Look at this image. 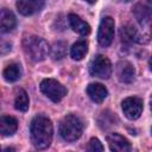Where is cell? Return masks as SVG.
<instances>
[{"instance_id":"15","label":"cell","mask_w":152,"mask_h":152,"mask_svg":"<svg viewBox=\"0 0 152 152\" xmlns=\"http://www.w3.org/2000/svg\"><path fill=\"white\" fill-rule=\"evenodd\" d=\"M18 128V121L10 115H2L0 119V132L2 135H12Z\"/></svg>"},{"instance_id":"10","label":"cell","mask_w":152,"mask_h":152,"mask_svg":"<svg viewBox=\"0 0 152 152\" xmlns=\"http://www.w3.org/2000/svg\"><path fill=\"white\" fill-rule=\"evenodd\" d=\"M133 14L137 21H150L152 15V0H140L133 7Z\"/></svg>"},{"instance_id":"1","label":"cell","mask_w":152,"mask_h":152,"mask_svg":"<svg viewBox=\"0 0 152 152\" xmlns=\"http://www.w3.org/2000/svg\"><path fill=\"white\" fill-rule=\"evenodd\" d=\"M31 141L37 150H45L50 146L53 135L52 122L44 115H37L31 121L30 126Z\"/></svg>"},{"instance_id":"6","label":"cell","mask_w":152,"mask_h":152,"mask_svg":"<svg viewBox=\"0 0 152 152\" xmlns=\"http://www.w3.org/2000/svg\"><path fill=\"white\" fill-rule=\"evenodd\" d=\"M114 19L112 17H104L99 26L97 40L101 46H109L114 38Z\"/></svg>"},{"instance_id":"5","label":"cell","mask_w":152,"mask_h":152,"mask_svg":"<svg viewBox=\"0 0 152 152\" xmlns=\"http://www.w3.org/2000/svg\"><path fill=\"white\" fill-rule=\"evenodd\" d=\"M89 72L91 76L106 80L112 75V63L106 56L99 55L91 61L89 65Z\"/></svg>"},{"instance_id":"14","label":"cell","mask_w":152,"mask_h":152,"mask_svg":"<svg viewBox=\"0 0 152 152\" xmlns=\"http://www.w3.org/2000/svg\"><path fill=\"white\" fill-rule=\"evenodd\" d=\"M0 23H1V32L6 33L12 31L15 25H17V19L14 17V14L7 10V8H2L1 13H0Z\"/></svg>"},{"instance_id":"11","label":"cell","mask_w":152,"mask_h":152,"mask_svg":"<svg viewBox=\"0 0 152 152\" xmlns=\"http://www.w3.org/2000/svg\"><path fill=\"white\" fill-rule=\"evenodd\" d=\"M107 142L109 145L110 151H115V152L131 151V144L125 137H122L119 133H110L109 135H107Z\"/></svg>"},{"instance_id":"2","label":"cell","mask_w":152,"mask_h":152,"mask_svg":"<svg viewBox=\"0 0 152 152\" xmlns=\"http://www.w3.org/2000/svg\"><path fill=\"white\" fill-rule=\"evenodd\" d=\"M23 49L26 56L33 62H42L46 58L48 53L50 52V48L48 43L37 36H30L24 38L23 40Z\"/></svg>"},{"instance_id":"23","label":"cell","mask_w":152,"mask_h":152,"mask_svg":"<svg viewBox=\"0 0 152 152\" xmlns=\"http://www.w3.org/2000/svg\"><path fill=\"white\" fill-rule=\"evenodd\" d=\"M84 1H87V2H89V4H95L97 0H84Z\"/></svg>"},{"instance_id":"8","label":"cell","mask_w":152,"mask_h":152,"mask_svg":"<svg viewBox=\"0 0 152 152\" xmlns=\"http://www.w3.org/2000/svg\"><path fill=\"white\" fill-rule=\"evenodd\" d=\"M115 72H116L118 80L122 83H132L134 81L135 70H134V66L128 61L118 62L115 66Z\"/></svg>"},{"instance_id":"26","label":"cell","mask_w":152,"mask_h":152,"mask_svg":"<svg viewBox=\"0 0 152 152\" xmlns=\"http://www.w3.org/2000/svg\"><path fill=\"white\" fill-rule=\"evenodd\" d=\"M151 133H152V128H151Z\"/></svg>"},{"instance_id":"12","label":"cell","mask_w":152,"mask_h":152,"mask_svg":"<svg viewBox=\"0 0 152 152\" xmlns=\"http://www.w3.org/2000/svg\"><path fill=\"white\" fill-rule=\"evenodd\" d=\"M87 94L88 96L96 103H101L108 95V91L106 87L101 83H90L87 87Z\"/></svg>"},{"instance_id":"13","label":"cell","mask_w":152,"mask_h":152,"mask_svg":"<svg viewBox=\"0 0 152 152\" xmlns=\"http://www.w3.org/2000/svg\"><path fill=\"white\" fill-rule=\"evenodd\" d=\"M68 20H69V24L71 26V28L80 33L81 36H88L90 33V26L88 23H86L83 19H81L78 15L76 14H69L68 17Z\"/></svg>"},{"instance_id":"16","label":"cell","mask_w":152,"mask_h":152,"mask_svg":"<svg viewBox=\"0 0 152 152\" xmlns=\"http://www.w3.org/2000/svg\"><path fill=\"white\" fill-rule=\"evenodd\" d=\"M4 78L7 82H15L21 77V66L18 63H11L8 64L4 71H2Z\"/></svg>"},{"instance_id":"18","label":"cell","mask_w":152,"mask_h":152,"mask_svg":"<svg viewBox=\"0 0 152 152\" xmlns=\"http://www.w3.org/2000/svg\"><path fill=\"white\" fill-rule=\"evenodd\" d=\"M120 38L122 43H132L137 40V28L131 25V24H126L120 28Z\"/></svg>"},{"instance_id":"25","label":"cell","mask_w":152,"mask_h":152,"mask_svg":"<svg viewBox=\"0 0 152 152\" xmlns=\"http://www.w3.org/2000/svg\"><path fill=\"white\" fill-rule=\"evenodd\" d=\"M122 1H125V2H129V1H132V0H122Z\"/></svg>"},{"instance_id":"20","label":"cell","mask_w":152,"mask_h":152,"mask_svg":"<svg viewBox=\"0 0 152 152\" xmlns=\"http://www.w3.org/2000/svg\"><path fill=\"white\" fill-rule=\"evenodd\" d=\"M66 53V43L58 40L56 43H53L52 48L50 49V56L52 57L53 61H59L63 57H65Z\"/></svg>"},{"instance_id":"24","label":"cell","mask_w":152,"mask_h":152,"mask_svg":"<svg viewBox=\"0 0 152 152\" xmlns=\"http://www.w3.org/2000/svg\"><path fill=\"white\" fill-rule=\"evenodd\" d=\"M150 107H151V110H152V96H151V99H150Z\"/></svg>"},{"instance_id":"3","label":"cell","mask_w":152,"mask_h":152,"mask_svg":"<svg viewBox=\"0 0 152 152\" xmlns=\"http://www.w3.org/2000/svg\"><path fill=\"white\" fill-rule=\"evenodd\" d=\"M83 132L82 120L72 114L64 116L59 124V134L65 141H76Z\"/></svg>"},{"instance_id":"21","label":"cell","mask_w":152,"mask_h":152,"mask_svg":"<svg viewBox=\"0 0 152 152\" xmlns=\"http://www.w3.org/2000/svg\"><path fill=\"white\" fill-rule=\"evenodd\" d=\"M87 148H88L89 151H93V152H97V151H103V150H104L103 145H102V144L100 142V140L96 139V138H91V139H90V141H89Z\"/></svg>"},{"instance_id":"4","label":"cell","mask_w":152,"mask_h":152,"mask_svg":"<svg viewBox=\"0 0 152 152\" xmlns=\"http://www.w3.org/2000/svg\"><path fill=\"white\" fill-rule=\"evenodd\" d=\"M42 93L48 96L52 102H59L66 95V88L53 78H45L40 83Z\"/></svg>"},{"instance_id":"22","label":"cell","mask_w":152,"mask_h":152,"mask_svg":"<svg viewBox=\"0 0 152 152\" xmlns=\"http://www.w3.org/2000/svg\"><path fill=\"white\" fill-rule=\"evenodd\" d=\"M148 65H150V69L152 70V57L150 58V61H148Z\"/></svg>"},{"instance_id":"17","label":"cell","mask_w":152,"mask_h":152,"mask_svg":"<svg viewBox=\"0 0 152 152\" xmlns=\"http://www.w3.org/2000/svg\"><path fill=\"white\" fill-rule=\"evenodd\" d=\"M88 52V43L86 40L76 42L70 49V56L75 61H81Z\"/></svg>"},{"instance_id":"19","label":"cell","mask_w":152,"mask_h":152,"mask_svg":"<svg viewBox=\"0 0 152 152\" xmlns=\"http://www.w3.org/2000/svg\"><path fill=\"white\" fill-rule=\"evenodd\" d=\"M28 96L27 93L24 89H19L17 90L15 94V99H14V107L15 109L20 110V112H26L28 109Z\"/></svg>"},{"instance_id":"7","label":"cell","mask_w":152,"mask_h":152,"mask_svg":"<svg viewBox=\"0 0 152 152\" xmlns=\"http://www.w3.org/2000/svg\"><path fill=\"white\" fill-rule=\"evenodd\" d=\"M121 108L124 114L129 120H135L140 116L142 112V100L135 96L126 97L121 102Z\"/></svg>"},{"instance_id":"9","label":"cell","mask_w":152,"mask_h":152,"mask_svg":"<svg viewBox=\"0 0 152 152\" xmlns=\"http://www.w3.org/2000/svg\"><path fill=\"white\" fill-rule=\"evenodd\" d=\"M45 0H17V10L23 15H32L44 7Z\"/></svg>"}]
</instances>
